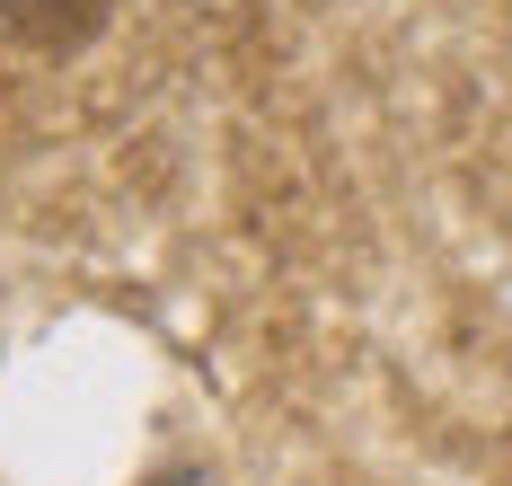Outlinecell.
<instances>
[{
  "label": "cell",
  "instance_id": "cell-1",
  "mask_svg": "<svg viewBox=\"0 0 512 486\" xmlns=\"http://www.w3.org/2000/svg\"><path fill=\"white\" fill-rule=\"evenodd\" d=\"M124 0H0V36L36 62H71L115 27Z\"/></svg>",
  "mask_w": 512,
  "mask_h": 486
}]
</instances>
